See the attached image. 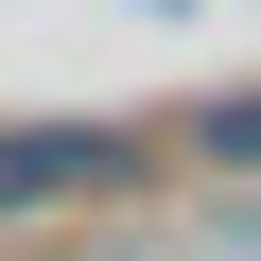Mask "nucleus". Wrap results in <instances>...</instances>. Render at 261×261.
Returning <instances> with one entry per match:
<instances>
[{
	"instance_id": "2",
	"label": "nucleus",
	"mask_w": 261,
	"mask_h": 261,
	"mask_svg": "<svg viewBox=\"0 0 261 261\" xmlns=\"http://www.w3.org/2000/svg\"><path fill=\"white\" fill-rule=\"evenodd\" d=\"M174 157H192V174H226V192H261V87H209V105L174 122Z\"/></svg>"
},
{
	"instance_id": "1",
	"label": "nucleus",
	"mask_w": 261,
	"mask_h": 261,
	"mask_svg": "<svg viewBox=\"0 0 261 261\" xmlns=\"http://www.w3.org/2000/svg\"><path fill=\"white\" fill-rule=\"evenodd\" d=\"M174 174L157 122H0V226H53V209H140Z\"/></svg>"
}]
</instances>
